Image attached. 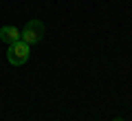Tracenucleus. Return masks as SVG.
Instances as JSON below:
<instances>
[{"mask_svg":"<svg viewBox=\"0 0 132 121\" xmlns=\"http://www.w3.org/2000/svg\"><path fill=\"white\" fill-rule=\"evenodd\" d=\"M112 121H126V119H121V117H117V119H112Z\"/></svg>","mask_w":132,"mask_h":121,"instance_id":"obj_4","label":"nucleus"},{"mask_svg":"<svg viewBox=\"0 0 132 121\" xmlns=\"http://www.w3.org/2000/svg\"><path fill=\"white\" fill-rule=\"evenodd\" d=\"M0 40H2L7 46H9V44H13V42H18V40H20V29L11 27V24L2 27V29H0Z\"/></svg>","mask_w":132,"mask_h":121,"instance_id":"obj_3","label":"nucleus"},{"mask_svg":"<svg viewBox=\"0 0 132 121\" xmlns=\"http://www.w3.org/2000/svg\"><path fill=\"white\" fill-rule=\"evenodd\" d=\"M44 33H46V27H44L42 20H29L27 27L20 31V40L31 46V44H38L40 40H42Z\"/></svg>","mask_w":132,"mask_h":121,"instance_id":"obj_1","label":"nucleus"},{"mask_svg":"<svg viewBox=\"0 0 132 121\" xmlns=\"http://www.w3.org/2000/svg\"><path fill=\"white\" fill-rule=\"evenodd\" d=\"M29 57H31V46H29L27 42L18 40V42L9 44L7 60H9V64H11V66H22V64H27Z\"/></svg>","mask_w":132,"mask_h":121,"instance_id":"obj_2","label":"nucleus"}]
</instances>
